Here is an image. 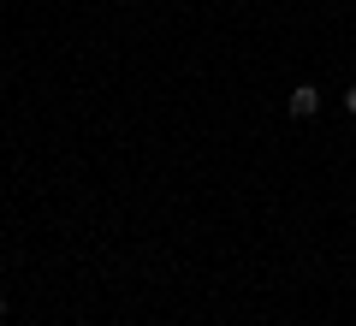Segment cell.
Segmentation results:
<instances>
[{"label": "cell", "mask_w": 356, "mask_h": 326, "mask_svg": "<svg viewBox=\"0 0 356 326\" xmlns=\"http://www.w3.org/2000/svg\"><path fill=\"white\" fill-rule=\"evenodd\" d=\"M344 107H350V113H356V83H350V89H344Z\"/></svg>", "instance_id": "7a4b0ae2"}, {"label": "cell", "mask_w": 356, "mask_h": 326, "mask_svg": "<svg viewBox=\"0 0 356 326\" xmlns=\"http://www.w3.org/2000/svg\"><path fill=\"white\" fill-rule=\"evenodd\" d=\"M285 113H291V119H315L321 113V89L315 83H297L291 95H285Z\"/></svg>", "instance_id": "6da1fadb"}, {"label": "cell", "mask_w": 356, "mask_h": 326, "mask_svg": "<svg viewBox=\"0 0 356 326\" xmlns=\"http://www.w3.org/2000/svg\"><path fill=\"white\" fill-rule=\"evenodd\" d=\"M0 314H6V297H0Z\"/></svg>", "instance_id": "3957f363"}]
</instances>
